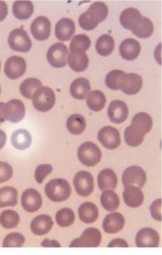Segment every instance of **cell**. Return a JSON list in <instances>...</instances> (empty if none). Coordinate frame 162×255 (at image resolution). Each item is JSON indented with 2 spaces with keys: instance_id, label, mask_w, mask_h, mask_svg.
<instances>
[{
  "instance_id": "obj_1",
  "label": "cell",
  "mask_w": 162,
  "mask_h": 255,
  "mask_svg": "<svg viewBox=\"0 0 162 255\" xmlns=\"http://www.w3.org/2000/svg\"><path fill=\"white\" fill-rule=\"evenodd\" d=\"M108 15V8L106 3L102 1L93 2L90 8L79 16V25L84 30H93L102 23Z\"/></svg>"
},
{
  "instance_id": "obj_2",
  "label": "cell",
  "mask_w": 162,
  "mask_h": 255,
  "mask_svg": "<svg viewBox=\"0 0 162 255\" xmlns=\"http://www.w3.org/2000/svg\"><path fill=\"white\" fill-rule=\"evenodd\" d=\"M45 195L53 202H62L67 200L71 195L69 183L64 178H54L45 185Z\"/></svg>"
},
{
  "instance_id": "obj_3",
  "label": "cell",
  "mask_w": 162,
  "mask_h": 255,
  "mask_svg": "<svg viewBox=\"0 0 162 255\" xmlns=\"http://www.w3.org/2000/svg\"><path fill=\"white\" fill-rule=\"evenodd\" d=\"M78 159L86 167H94L101 161L102 151L99 146L92 142H86L78 148Z\"/></svg>"
},
{
  "instance_id": "obj_4",
  "label": "cell",
  "mask_w": 162,
  "mask_h": 255,
  "mask_svg": "<svg viewBox=\"0 0 162 255\" xmlns=\"http://www.w3.org/2000/svg\"><path fill=\"white\" fill-rule=\"evenodd\" d=\"M32 105L38 112L47 113L55 104V93L49 87H41L32 97Z\"/></svg>"
},
{
  "instance_id": "obj_5",
  "label": "cell",
  "mask_w": 162,
  "mask_h": 255,
  "mask_svg": "<svg viewBox=\"0 0 162 255\" xmlns=\"http://www.w3.org/2000/svg\"><path fill=\"white\" fill-rule=\"evenodd\" d=\"M147 175L144 169L138 165H131L127 168L122 173V184L123 186H136L139 188L144 187L146 184Z\"/></svg>"
},
{
  "instance_id": "obj_6",
  "label": "cell",
  "mask_w": 162,
  "mask_h": 255,
  "mask_svg": "<svg viewBox=\"0 0 162 255\" xmlns=\"http://www.w3.org/2000/svg\"><path fill=\"white\" fill-rule=\"evenodd\" d=\"M9 47L18 52L26 53L31 48V40L28 34L23 28H17L12 30L8 38Z\"/></svg>"
},
{
  "instance_id": "obj_7",
  "label": "cell",
  "mask_w": 162,
  "mask_h": 255,
  "mask_svg": "<svg viewBox=\"0 0 162 255\" xmlns=\"http://www.w3.org/2000/svg\"><path fill=\"white\" fill-rule=\"evenodd\" d=\"M68 49L65 44L57 42L52 44L47 52V60L52 67L62 68L67 64Z\"/></svg>"
},
{
  "instance_id": "obj_8",
  "label": "cell",
  "mask_w": 162,
  "mask_h": 255,
  "mask_svg": "<svg viewBox=\"0 0 162 255\" xmlns=\"http://www.w3.org/2000/svg\"><path fill=\"white\" fill-rule=\"evenodd\" d=\"M76 193L81 197H88L93 193L94 178L88 171H79L74 177Z\"/></svg>"
},
{
  "instance_id": "obj_9",
  "label": "cell",
  "mask_w": 162,
  "mask_h": 255,
  "mask_svg": "<svg viewBox=\"0 0 162 255\" xmlns=\"http://www.w3.org/2000/svg\"><path fill=\"white\" fill-rule=\"evenodd\" d=\"M99 142L107 149H116L121 144L120 133L114 127H104L97 133Z\"/></svg>"
},
{
  "instance_id": "obj_10",
  "label": "cell",
  "mask_w": 162,
  "mask_h": 255,
  "mask_svg": "<svg viewBox=\"0 0 162 255\" xmlns=\"http://www.w3.org/2000/svg\"><path fill=\"white\" fill-rule=\"evenodd\" d=\"M102 241V234L97 228L90 227L84 231L79 238H77L70 242L69 247H89L94 248L99 247Z\"/></svg>"
},
{
  "instance_id": "obj_11",
  "label": "cell",
  "mask_w": 162,
  "mask_h": 255,
  "mask_svg": "<svg viewBox=\"0 0 162 255\" xmlns=\"http://www.w3.org/2000/svg\"><path fill=\"white\" fill-rule=\"evenodd\" d=\"M27 64L21 56H10L4 64V74L9 79H18L25 74Z\"/></svg>"
},
{
  "instance_id": "obj_12",
  "label": "cell",
  "mask_w": 162,
  "mask_h": 255,
  "mask_svg": "<svg viewBox=\"0 0 162 255\" xmlns=\"http://www.w3.org/2000/svg\"><path fill=\"white\" fill-rule=\"evenodd\" d=\"M160 236L154 228H142L135 236V245L141 248H156L159 246Z\"/></svg>"
},
{
  "instance_id": "obj_13",
  "label": "cell",
  "mask_w": 162,
  "mask_h": 255,
  "mask_svg": "<svg viewBox=\"0 0 162 255\" xmlns=\"http://www.w3.org/2000/svg\"><path fill=\"white\" fill-rule=\"evenodd\" d=\"M4 117L5 120L12 124L22 121L25 117V105L19 100H11L4 105Z\"/></svg>"
},
{
  "instance_id": "obj_14",
  "label": "cell",
  "mask_w": 162,
  "mask_h": 255,
  "mask_svg": "<svg viewBox=\"0 0 162 255\" xmlns=\"http://www.w3.org/2000/svg\"><path fill=\"white\" fill-rule=\"evenodd\" d=\"M31 34L39 41L47 40L51 35V22L48 17L38 16L30 25Z\"/></svg>"
},
{
  "instance_id": "obj_15",
  "label": "cell",
  "mask_w": 162,
  "mask_h": 255,
  "mask_svg": "<svg viewBox=\"0 0 162 255\" xmlns=\"http://www.w3.org/2000/svg\"><path fill=\"white\" fill-rule=\"evenodd\" d=\"M22 206L26 212H36L42 206V197L34 188L26 189L22 195Z\"/></svg>"
},
{
  "instance_id": "obj_16",
  "label": "cell",
  "mask_w": 162,
  "mask_h": 255,
  "mask_svg": "<svg viewBox=\"0 0 162 255\" xmlns=\"http://www.w3.org/2000/svg\"><path fill=\"white\" fill-rule=\"evenodd\" d=\"M143 21L141 12L135 8H128L123 10L120 14V24L123 28L134 31L138 29Z\"/></svg>"
},
{
  "instance_id": "obj_17",
  "label": "cell",
  "mask_w": 162,
  "mask_h": 255,
  "mask_svg": "<svg viewBox=\"0 0 162 255\" xmlns=\"http://www.w3.org/2000/svg\"><path fill=\"white\" fill-rule=\"evenodd\" d=\"M143 87V79L139 74H125L121 79L119 90L125 94H138Z\"/></svg>"
},
{
  "instance_id": "obj_18",
  "label": "cell",
  "mask_w": 162,
  "mask_h": 255,
  "mask_svg": "<svg viewBox=\"0 0 162 255\" xmlns=\"http://www.w3.org/2000/svg\"><path fill=\"white\" fill-rule=\"evenodd\" d=\"M107 113L109 120L112 121V123L120 125L127 120L129 116V108L125 102L116 100L109 104Z\"/></svg>"
},
{
  "instance_id": "obj_19",
  "label": "cell",
  "mask_w": 162,
  "mask_h": 255,
  "mask_svg": "<svg viewBox=\"0 0 162 255\" xmlns=\"http://www.w3.org/2000/svg\"><path fill=\"white\" fill-rule=\"evenodd\" d=\"M119 53L123 60L134 61L138 59L141 53V44L138 40L128 38L120 43Z\"/></svg>"
},
{
  "instance_id": "obj_20",
  "label": "cell",
  "mask_w": 162,
  "mask_h": 255,
  "mask_svg": "<svg viewBox=\"0 0 162 255\" xmlns=\"http://www.w3.org/2000/svg\"><path fill=\"white\" fill-rule=\"evenodd\" d=\"M125 218L121 213L112 212L105 216L103 221V229L106 234L119 233L125 226Z\"/></svg>"
},
{
  "instance_id": "obj_21",
  "label": "cell",
  "mask_w": 162,
  "mask_h": 255,
  "mask_svg": "<svg viewBox=\"0 0 162 255\" xmlns=\"http://www.w3.org/2000/svg\"><path fill=\"white\" fill-rule=\"evenodd\" d=\"M76 30L75 22L70 18H61L55 25V36L60 41H68Z\"/></svg>"
},
{
  "instance_id": "obj_22",
  "label": "cell",
  "mask_w": 162,
  "mask_h": 255,
  "mask_svg": "<svg viewBox=\"0 0 162 255\" xmlns=\"http://www.w3.org/2000/svg\"><path fill=\"white\" fill-rule=\"evenodd\" d=\"M52 227H53V221H52L51 216L47 214L36 216L30 223L31 233L36 236H43L48 234Z\"/></svg>"
},
{
  "instance_id": "obj_23",
  "label": "cell",
  "mask_w": 162,
  "mask_h": 255,
  "mask_svg": "<svg viewBox=\"0 0 162 255\" xmlns=\"http://www.w3.org/2000/svg\"><path fill=\"white\" fill-rule=\"evenodd\" d=\"M123 201L130 208H139L144 201V194L136 186H127L123 190Z\"/></svg>"
},
{
  "instance_id": "obj_24",
  "label": "cell",
  "mask_w": 162,
  "mask_h": 255,
  "mask_svg": "<svg viewBox=\"0 0 162 255\" xmlns=\"http://www.w3.org/2000/svg\"><path fill=\"white\" fill-rule=\"evenodd\" d=\"M117 184H118V178L112 169H104L97 175V186L102 191L114 190L117 187Z\"/></svg>"
},
{
  "instance_id": "obj_25",
  "label": "cell",
  "mask_w": 162,
  "mask_h": 255,
  "mask_svg": "<svg viewBox=\"0 0 162 255\" xmlns=\"http://www.w3.org/2000/svg\"><path fill=\"white\" fill-rule=\"evenodd\" d=\"M69 67L76 73H82L89 66V57L84 52H70L67 56Z\"/></svg>"
},
{
  "instance_id": "obj_26",
  "label": "cell",
  "mask_w": 162,
  "mask_h": 255,
  "mask_svg": "<svg viewBox=\"0 0 162 255\" xmlns=\"http://www.w3.org/2000/svg\"><path fill=\"white\" fill-rule=\"evenodd\" d=\"M78 215L83 223L91 224L99 219V209L93 202H83L78 209Z\"/></svg>"
},
{
  "instance_id": "obj_27",
  "label": "cell",
  "mask_w": 162,
  "mask_h": 255,
  "mask_svg": "<svg viewBox=\"0 0 162 255\" xmlns=\"http://www.w3.org/2000/svg\"><path fill=\"white\" fill-rule=\"evenodd\" d=\"M90 82L87 78H77L70 85V94L76 100H84L90 93Z\"/></svg>"
},
{
  "instance_id": "obj_28",
  "label": "cell",
  "mask_w": 162,
  "mask_h": 255,
  "mask_svg": "<svg viewBox=\"0 0 162 255\" xmlns=\"http://www.w3.org/2000/svg\"><path fill=\"white\" fill-rule=\"evenodd\" d=\"M11 143L13 147L18 150L27 149L31 145V135L29 131L25 129H18L14 131L11 136Z\"/></svg>"
},
{
  "instance_id": "obj_29",
  "label": "cell",
  "mask_w": 162,
  "mask_h": 255,
  "mask_svg": "<svg viewBox=\"0 0 162 255\" xmlns=\"http://www.w3.org/2000/svg\"><path fill=\"white\" fill-rule=\"evenodd\" d=\"M145 135L144 131L131 124L125 131V141L131 147H138L144 141Z\"/></svg>"
},
{
  "instance_id": "obj_30",
  "label": "cell",
  "mask_w": 162,
  "mask_h": 255,
  "mask_svg": "<svg viewBox=\"0 0 162 255\" xmlns=\"http://www.w3.org/2000/svg\"><path fill=\"white\" fill-rule=\"evenodd\" d=\"M13 15H14L17 20L25 21L34 13V4L31 1H15L13 3L12 7Z\"/></svg>"
},
{
  "instance_id": "obj_31",
  "label": "cell",
  "mask_w": 162,
  "mask_h": 255,
  "mask_svg": "<svg viewBox=\"0 0 162 255\" xmlns=\"http://www.w3.org/2000/svg\"><path fill=\"white\" fill-rule=\"evenodd\" d=\"M66 127L69 133L74 135L82 134L87 128V121L82 115L80 114H74L67 119Z\"/></svg>"
},
{
  "instance_id": "obj_32",
  "label": "cell",
  "mask_w": 162,
  "mask_h": 255,
  "mask_svg": "<svg viewBox=\"0 0 162 255\" xmlns=\"http://www.w3.org/2000/svg\"><path fill=\"white\" fill-rule=\"evenodd\" d=\"M96 52L102 56H108L114 52L115 41L114 38L109 35H102L95 43Z\"/></svg>"
},
{
  "instance_id": "obj_33",
  "label": "cell",
  "mask_w": 162,
  "mask_h": 255,
  "mask_svg": "<svg viewBox=\"0 0 162 255\" xmlns=\"http://www.w3.org/2000/svg\"><path fill=\"white\" fill-rule=\"evenodd\" d=\"M17 203V190L14 187L0 188V208L14 207Z\"/></svg>"
},
{
  "instance_id": "obj_34",
  "label": "cell",
  "mask_w": 162,
  "mask_h": 255,
  "mask_svg": "<svg viewBox=\"0 0 162 255\" xmlns=\"http://www.w3.org/2000/svg\"><path fill=\"white\" fill-rule=\"evenodd\" d=\"M86 99H87V106L93 112L102 111L106 104V97L104 95L102 91H99V90L91 91Z\"/></svg>"
},
{
  "instance_id": "obj_35",
  "label": "cell",
  "mask_w": 162,
  "mask_h": 255,
  "mask_svg": "<svg viewBox=\"0 0 162 255\" xmlns=\"http://www.w3.org/2000/svg\"><path fill=\"white\" fill-rule=\"evenodd\" d=\"M101 203L108 212H114L119 208L120 199L114 190H104L101 195Z\"/></svg>"
},
{
  "instance_id": "obj_36",
  "label": "cell",
  "mask_w": 162,
  "mask_h": 255,
  "mask_svg": "<svg viewBox=\"0 0 162 255\" xmlns=\"http://www.w3.org/2000/svg\"><path fill=\"white\" fill-rule=\"evenodd\" d=\"M42 87L41 81L36 78H28L24 80L21 86H19V91H21V94L26 99H32L34 94Z\"/></svg>"
},
{
  "instance_id": "obj_37",
  "label": "cell",
  "mask_w": 162,
  "mask_h": 255,
  "mask_svg": "<svg viewBox=\"0 0 162 255\" xmlns=\"http://www.w3.org/2000/svg\"><path fill=\"white\" fill-rule=\"evenodd\" d=\"M91 39L87 35H76L70 41L69 49L70 52H84L90 48Z\"/></svg>"
},
{
  "instance_id": "obj_38",
  "label": "cell",
  "mask_w": 162,
  "mask_h": 255,
  "mask_svg": "<svg viewBox=\"0 0 162 255\" xmlns=\"http://www.w3.org/2000/svg\"><path fill=\"white\" fill-rule=\"evenodd\" d=\"M19 223V215L14 210H5L0 214V225L6 229L15 228Z\"/></svg>"
},
{
  "instance_id": "obj_39",
  "label": "cell",
  "mask_w": 162,
  "mask_h": 255,
  "mask_svg": "<svg viewBox=\"0 0 162 255\" xmlns=\"http://www.w3.org/2000/svg\"><path fill=\"white\" fill-rule=\"evenodd\" d=\"M55 221L58 226L68 227L74 224L75 222V213L69 208H63L58 210L55 215Z\"/></svg>"
},
{
  "instance_id": "obj_40",
  "label": "cell",
  "mask_w": 162,
  "mask_h": 255,
  "mask_svg": "<svg viewBox=\"0 0 162 255\" xmlns=\"http://www.w3.org/2000/svg\"><path fill=\"white\" fill-rule=\"evenodd\" d=\"M131 124L140 128L141 130L145 132V134H147L153 128V118L147 113H139L132 118Z\"/></svg>"
},
{
  "instance_id": "obj_41",
  "label": "cell",
  "mask_w": 162,
  "mask_h": 255,
  "mask_svg": "<svg viewBox=\"0 0 162 255\" xmlns=\"http://www.w3.org/2000/svg\"><path fill=\"white\" fill-rule=\"evenodd\" d=\"M132 33L139 38L142 39H145V38H149L154 34V24L149 20L148 17L143 16V21L138 29H135Z\"/></svg>"
},
{
  "instance_id": "obj_42",
  "label": "cell",
  "mask_w": 162,
  "mask_h": 255,
  "mask_svg": "<svg viewBox=\"0 0 162 255\" xmlns=\"http://www.w3.org/2000/svg\"><path fill=\"white\" fill-rule=\"evenodd\" d=\"M125 74L126 73L120 71V69H115V71L109 72L105 78V84L107 88H109L110 90H119L121 79Z\"/></svg>"
},
{
  "instance_id": "obj_43",
  "label": "cell",
  "mask_w": 162,
  "mask_h": 255,
  "mask_svg": "<svg viewBox=\"0 0 162 255\" xmlns=\"http://www.w3.org/2000/svg\"><path fill=\"white\" fill-rule=\"evenodd\" d=\"M24 244H25V237L22 234L11 233L5 236V238L3 239V242H2V247L18 248V247H22Z\"/></svg>"
},
{
  "instance_id": "obj_44",
  "label": "cell",
  "mask_w": 162,
  "mask_h": 255,
  "mask_svg": "<svg viewBox=\"0 0 162 255\" xmlns=\"http://www.w3.org/2000/svg\"><path fill=\"white\" fill-rule=\"evenodd\" d=\"M53 167L51 164H40L38 165L35 171V180L38 184H42L44 178L52 173Z\"/></svg>"
},
{
  "instance_id": "obj_45",
  "label": "cell",
  "mask_w": 162,
  "mask_h": 255,
  "mask_svg": "<svg viewBox=\"0 0 162 255\" xmlns=\"http://www.w3.org/2000/svg\"><path fill=\"white\" fill-rule=\"evenodd\" d=\"M13 169L8 162L0 161V183H4L9 181L12 177Z\"/></svg>"
},
{
  "instance_id": "obj_46",
  "label": "cell",
  "mask_w": 162,
  "mask_h": 255,
  "mask_svg": "<svg viewBox=\"0 0 162 255\" xmlns=\"http://www.w3.org/2000/svg\"><path fill=\"white\" fill-rule=\"evenodd\" d=\"M161 207H162V200L161 199H157L155 200L152 206H151V214L152 218L156 221L161 222L162 221V211H161Z\"/></svg>"
},
{
  "instance_id": "obj_47",
  "label": "cell",
  "mask_w": 162,
  "mask_h": 255,
  "mask_svg": "<svg viewBox=\"0 0 162 255\" xmlns=\"http://www.w3.org/2000/svg\"><path fill=\"white\" fill-rule=\"evenodd\" d=\"M109 248H113V247H123V248H128L129 245L126 240H123L121 238H116L114 240H112L108 244Z\"/></svg>"
},
{
  "instance_id": "obj_48",
  "label": "cell",
  "mask_w": 162,
  "mask_h": 255,
  "mask_svg": "<svg viewBox=\"0 0 162 255\" xmlns=\"http://www.w3.org/2000/svg\"><path fill=\"white\" fill-rule=\"evenodd\" d=\"M8 15V5L4 1H0V22H2Z\"/></svg>"
},
{
  "instance_id": "obj_49",
  "label": "cell",
  "mask_w": 162,
  "mask_h": 255,
  "mask_svg": "<svg viewBox=\"0 0 162 255\" xmlns=\"http://www.w3.org/2000/svg\"><path fill=\"white\" fill-rule=\"evenodd\" d=\"M41 247H55V248H58V247H61V244H60V242L55 241V240L45 239L44 241L41 242Z\"/></svg>"
},
{
  "instance_id": "obj_50",
  "label": "cell",
  "mask_w": 162,
  "mask_h": 255,
  "mask_svg": "<svg viewBox=\"0 0 162 255\" xmlns=\"http://www.w3.org/2000/svg\"><path fill=\"white\" fill-rule=\"evenodd\" d=\"M4 105H5V103H2V102H0V124H2V123H4V121H5Z\"/></svg>"
},
{
  "instance_id": "obj_51",
  "label": "cell",
  "mask_w": 162,
  "mask_h": 255,
  "mask_svg": "<svg viewBox=\"0 0 162 255\" xmlns=\"http://www.w3.org/2000/svg\"><path fill=\"white\" fill-rule=\"evenodd\" d=\"M5 142H6V135L4 131L0 130V149L3 148V146L5 145Z\"/></svg>"
},
{
  "instance_id": "obj_52",
  "label": "cell",
  "mask_w": 162,
  "mask_h": 255,
  "mask_svg": "<svg viewBox=\"0 0 162 255\" xmlns=\"http://www.w3.org/2000/svg\"><path fill=\"white\" fill-rule=\"evenodd\" d=\"M160 50H161V44H159V46L157 47V49H156V51H155V59H157L158 64H161V61H160Z\"/></svg>"
},
{
  "instance_id": "obj_53",
  "label": "cell",
  "mask_w": 162,
  "mask_h": 255,
  "mask_svg": "<svg viewBox=\"0 0 162 255\" xmlns=\"http://www.w3.org/2000/svg\"><path fill=\"white\" fill-rule=\"evenodd\" d=\"M0 93H1V87H0Z\"/></svg>"
},
{
  "instance_id": "obj_54",
  "label": "cell",
  "mask_w": 162,
  "mask_h": 255,
  "mask_svg": "<svg viewBox=\"0 0 162 255\" xmlns=\"http://www.w3.org/2000/svg\"><path fill=\"white\" fill-rule=\"evenodd\" d=\"M0 68H1V64H0Z\"/></svg>"
}]
</instances>
